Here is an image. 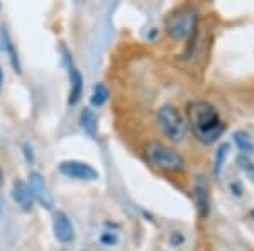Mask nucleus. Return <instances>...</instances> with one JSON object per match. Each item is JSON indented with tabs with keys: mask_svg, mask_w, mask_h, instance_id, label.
Instances as JSON below:
<instances>
[{
	"mask_svg": "<svg viewBox=\"0 0 254 251\" xmlns=\"http://www.w3.org/2000/svg\"><path fill=\"white\" fill-rule=\"evenodd\" d=\"M188 124L195 139L202 145H214L227 131V124L222 121L215 105L207 100H193L187 107Z\"/></svg>",
	"mask_w": 254,
	"mask_h": 251,
	"instance_id": "obj_1",
	"label": "nucleus"
},
{
	"mask_svg": "<svg viewBox=\"0 0 254 251\" xmlns=\"http://www.w3.org/2000/svg\"><path fill=\"white\" fill-rule=\"evenodd\" d=\"M198 24V10L193 5H183L166 15V34L175 41H185L190 38Z\"/></svg>",
	"mask_w": 254,
	"mask_h": 251,
	"instance_id": "obj_2",
	"label": "nucleus"
},
{
	"mask_svg": "<svg viewBox=\"0 0 254 251\" xmlns=\"http://www.w3.org/2000/svg\"><path fill=\"white\" fill-rule=\"evenodd\" d=\"M146 156L151 163L163 171L180 173L185 170V158L175 150L159 141H149L144 148Z\"/></svg>",
	"mask_w": 254,
	"mask_h": 251,
	"instance_id": "obj_3",
	"label": "nucleus"
},
{
	"mask_svg": "<svg viewBox=\"0 0 254 251\" xmlns=\"http://www.w3.org/2000/svg\"><path fill=\"white\" fill-rule=\"evenodd\" d=\"M156 119H158V126H159V129H161L163 136H165L166 139H170L171 143H182L183 139L187 138L188 124L175 105L166 104V105L159 107Z\"/></svg>",
	"mask_w": 254,
	"mask_h": 251,
	"instance_id": "obj_4",
	"label": "nucleus"
},
{
	"mask_svg": "<svg viewBox=\"0 0 254 251\" xmlns=\"http://www.w3.org/2000/svg\"><path fill=\"white\" fill-rule=\"evenodd\" d=\"M27 185H29V190L36 202L43 209H46V211H53V207H55V199H53V193L49 190V185L46 180H44V176L41 175L39 171L32 170L29 171V176H27Z\"/></svg>",
	"mask_w": 254,
	"mask_h": 251,
	"instance_id": "obj_5",
	"label": "nucleus"
},
{
	"mask_svg": "<svg viewBox=\"0 0 254 251\" xmlns=\"http://www.w3.org/2000/svg\"><path fill=\"white\" fill-rule=\"evenodd\" d=\"M58 171L61 175L81 182H93L98 180V171L92 165L80 162V160H64L58 165Z\"/></svg>",
	"mask_w": 254,
	"mask_h": 251,
	"instance_id": "obj_6",
	"label": "nucleus"
},
{
	"mask_svg": "<svg viewBox=\"0 0 254 251\" xmlns=\"http://www.w3.org/2000/svg\"><path fill=\"white\" fill-rule=\"evenodd\" d=\"M193 200L196 205L200 219H207L210 216V192H208V183L205 176L198 175L193 183Z\"/></svg>",
	"mask_w": 254,
	"mask_h": 251,
	"instance_id": "obj_7",
	"label": "nucleus"
},
{
	"mask_svg": "<svg viewBox=\"0 0 254 251\" xmlns=\"http://www.w3.org/2000/svg\"><path fill=\"white\" fill-rule=\"evenodd\" d=\"M53 233L56 241H60L61 245H68L75 240V228L66 212L56 211L53 214Z\"/></svg>",
	"mask_w": 254,
	"mask_h": 251,
	"instance_id": "obj_8",
	"label": "nucleus"
},
{
	"mask_svg": "<svg viewBox=\"0 0 254 251\" xmlns=\"http://www.w3.org/2000/svg\"><path fill=\"white\" fill-rule=\"evenodd\" d=\"M12 199H14L15 205L22 212H31L34 207V197L29 190V185L24 180H14L12 183Z\"/></svg>",
	"mask_w": 254,
	"mask_h": 251,
	"instance_id": "obj_9",
	"label": "nucleus"
},
{
	"mask_svg": "<svg viewBox=\"0 0 254 251\" xmlns=\"http://www.w3.org/2000/svg\"><path fill=\"white\" fill-rule=\"evenodd\" d=\"M68 67V80H69V92H68V104L76 105L81 100L83 95V75L73 63L66 65Z\"/></svg>",
	"mask_w": 254,
	"mask_h": 251,
	"instance_id": "obj_10",
	"label": "nucleus"
},
{
	"mask_svg": "<svg viewBox=\"0 0 254 251\" xmlns=\"http://www.w3.org/2000/svg\"><path fill=\"white\" fill-rule=\"evenodd\" d=\"M0 51L9 56V61H10L12 68H14V72L17 73V75H20L22 70H20L19 53H17V49H15L14 41H12L9 31H7L5 27H0Z\"/></svg>",
	"mask_w": 254,
	"mask_h": 251,
	"instance_id": "obj_11",
	"label": "nucleus"
},
{
	"mask_svg": "<svg viewBox=\"0 0 254 251\" xmlns=\"http://www.w3.org/2000/svg\"><path fill=\"white\" fill-rule=\"evenodd\" d=\"M80 127L85 131V134H88L90 138H95L98 131V117L95 110H92L90 107H85L80 112Z\"/></svg>",
	"mask_w": 254,
	"mask_h": 251,
	"instance_id": "obj_12",
	"label": "nucleus"
},
{
	"mask_svg": "<svg viewBox=\"0 0 254 251\" xmlns=\"http://www.w3.org/2000/svg\"><path fill=\"white\" fill-rule=\"evenodd\" d=\"M232 138H234V145L237 150L241 151L243 155H253L254 153V141H253V138L249 136L246 131L243 129H239V131H236L234 134H232Z\"/></svg>",
	"mask_w": 254,
	"mask_h": 251,
	"instance_id": "obj_13",
	"label": "nucleus"
},
{
	"mask_svg": "<svg viewBox=\"0 0 254 251\" xmlns=\"http://www.w3.org/2000/svg\"><path fill=\"white\" fill-rule=\"evenodd\" d=\"M229 151H231V145L229 143H222L219 148H217V153H215V158H214V175L219 178L222 175V170H224V165H225V160L229 156Z\"/></svg>",
	"mask_w": 254,
	"mask_h": 251,
	"instance_id": "obj_14",
	"label": "nucleus"
},
{
	"mask_svg": "<svg viewBox=\"0 0 254 251\" xmlns=\"http://www.w3.org/2000/svg\"><path fill=\"white\" fill-rule=\"evenodd\" d=\"M109 97H110L109 88L104 84H95L92 90V95H90V104L98 109V107H102L109 100Z\"/></svg>",
	"mask_w": 254,
	"mask_h": 251,
	"instance_id": "obj_15",
	"label": "nucleus"
},
{
	"mask_svg": "<svg viewBox=\"0 0 254 251\" xmlns=\"http://www.w3.org/2000/svg\"><path fill=\"white\" fill-rule=\"evenodd\" d=\"M236 162H237V167H239L241 170L248 175V178L254 183V162H251L246 155H239Z\"/></svg>",
	"mask_w": 254,
	"mask_h": 251,
	"instance_id": "obj_16",
	"label": "nucleus"
},
{
	"mask_svg": "<svg viewBox=\"0 0 254 251\" xmlns=\"http://www.w3.org/2000/svg\"><path fill=\"white\" fill-rule=\"evenodd\" d=\"M98 241H100L104 246H116L119 243V234L114 231H105L100 238H98Z\"/></svg>",
	"mask_w": 254,
	"mask_h": 251,
	"instance_id": "obj_17",
	"label": "nucleus"
},
{
	"mask_svg": "<svg viewBox=\"0 0 254 251\" xmlns=\"http://www.w3.org/2000/svg\"><path fill=\"white\" fill-rule=\"evenodd\" d=\"M229 188H231L232 195H236V197H243L244 195V187H243V182H241V180H234V182H231Z\"/></svg>",
	"mask_w": 254,
	"mask_h": 251,
	"instance_id": "obj_18",
	"label": "nucleus"
},
{
	"mask_svg": "<svg viewBox=\"0 0 254 251\" xmlns=\"http://www.w3.org/2000/svg\"><path fill=\"white\" fill-rule=\"evenodd\" d=\"M22 153H24V156H26L27 163H31V165L34 163L36 156H34V150H32L31 143H24V145H22Z\"/></svg>",
	"mask_w": 254,
	"mask_h": 251,
	"instance_id": "obj_19",
	"label": "nucleus"
},
{
	"mask_svg": "<svg viewBox=\"0 0 254 251\" xmlns=\"http://www.w3.org/2000/svg\"><path fill=\"white\" fill-rule=\"evenodd\" d=\"M183 243H185V236H183L182 233H178V231L171 233V236H170V245L171 246H180V245H183Z\"/></svg>",
	"mask_w": 254,
	"mask_h": 251,
	"instance_id": "obj_20",
	"label": "nucleus"
},
{
	"mask_svg": "<svg viewBox=\"0 0 254 251\" xmlns=\"http://www.w3.org/2000/svg\"><path fill=\"white\" fill-rule=\"evenodd\" d=\"M2 84H3V72H2V67H0V88H2Z\"/></svg>",
	"mask_w": 254,
	"mask_h": 251,
	"instance_id": "obj_21",
	"label": "nucleus"
},
{
	"mask_svg": "<svg viewBox=\"0 0 254 251\" xmlns=\"http://www.w3.org/2000/svg\"><path fill=\"white\" fill-rule=\"evenodd\" d=\"M2 176H3L2 175V168H0V185H2Z\"/></svg>",
	"mask_w": 254,
	"mask_h": 251,
	"instance_id": "obj_22",
	"label": "nucleus"
},
{
	"mask_svg": "<svg viewBox=\"0 0 254 251\" xmlns=\"http://www.w3.org/2000/svg\"><path fill=\"white\" fill-rule=\"evenodd\" d=\"M249 216H251V219H254V209H253L251 212H249Z\"/></svg>",
	"mask_w": 254,
	"mask_h": 251,
	"instance_id": "obj_23",
	"label": "nucleus"
},
{
	"mask_svg": "<svg viewBox=\"0 0 254 251\" xmlns=\"http://www.w3.org/2000/svg\"><path fill=\"white\" fill-rule=\"evenodd\" d=\"M0 211H2V207H0Z\"/></svg>",
	"mask_w": 254,
	"mask_h": 251,
	"instance_id": "obj_24",
	"label": "nucleus"
}]
</instances>
